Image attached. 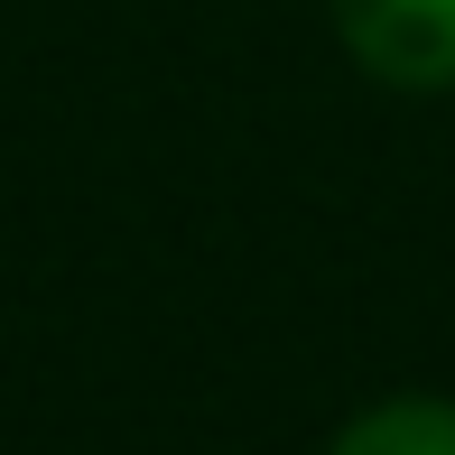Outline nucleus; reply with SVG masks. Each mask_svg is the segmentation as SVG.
<instances>
[{
  "label": "nucleus",
  "instance_id": "1",
  "mask_svg": "<svg viewBox=\"0 0 455 455\" xmlns=\"http://www.w3.org/2000/svg\"><path fill=\"white\" fill-rule=\"evenodd\" d=\"M344 56L390 93H455V0H325Z\"/></svg>",
  "mask_w": 455,
  "mask_h": 455
},
{
  "label": "nucleus",
  "instance_id": "2",
  "mask_svg": "<svg viewBox=\"0 0 455 455\" xmlns=\"http://www.w3.org/2000/svg\"><path fill=\"white\" fill-rule=\"evenodd\" d=\"M335 455H455V400H381L335 437Z\"/></svg>",
  "mask_w": 455,
  "mask_h": 455
}]
</instances>
